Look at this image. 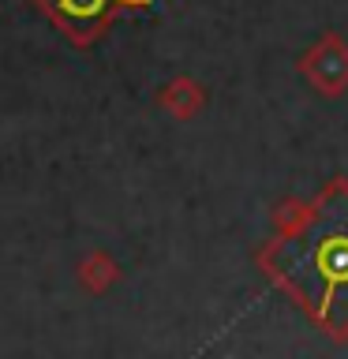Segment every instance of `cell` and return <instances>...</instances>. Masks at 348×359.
<instances>
[{
    "instance_id": "cell-1",
    "label": "cell",
    "mask_w": 348,
    "mask_h": 359,
    "mask_svg": "<svg viewBox=\"0 0 348 359\" xmlns=\"http://www.w3.org/2000/svg\"><path fill=\"white\" fill-rule=\"evenodd\" d=\"M307 75L326 90V94H337V90L348 83V49L337 45L333 38L322 41L319 49L307 56Z\"/></svg>"
},
{
    "instance_id": "cell-2",
    "label": "cell",
    "mask_w": 348,
    "mask_h": 359,
    "mask_svg": "<svg viewBox=\"0 0 348 359\" xmlns=\"http://www.w3.org/2000/svg\"><path fill=\"white\" fill-rule=\"evenodd\" d=\"M109 4L112 0H53V11L72 34H94L105 22Z\"/></svg>"
},
{
    "instance_id": "cell-3",
    "label": "cell",
    "mask_w": 348,
    "mask_h": 359,
    "mask_svg": "<svg viewBox=\"0 0 348 359\" xmlns=\"http://www.w3.org/2000/svg\"><path fill=\"white\" fill-rule=\"evenodd\" d=\"M123 4H150V0H123Z\"/></svg>"
}]
</instances>
